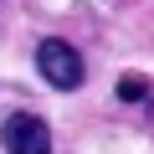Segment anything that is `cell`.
<instances>
[{"mask_svg":"<svg viewBox=\"0 0 154 154\" xmlns=\"http://www.w3.org/2000/svg\"><path fill=\"white\" fill-rule=\"evenodd\" d=\"M36 72L46 77L57 93H72L77 82H82V51H77L72 41H62V36H46L36 46Z\"/></svg>","mask_w":154,"mask_h":154,"instance_id":"obj_1","label":"cell"},{"mask_svg":"<svg viewBox=\"0 0 154 154\" xmlns=\"http://www.w3.org/2000/svg\"><path fill=\"white\" fill-rule=\"evenodd\" d=\"M0 144L5 154H51V128L36 113H11L0 123Z\"/></svg>","mask_w":154,"mask_h":154,"instance_id":"obj_2","label":"cell"},{"mask_svg":"<svg viewBox=\"0 0 154 154\" xmlns=\"http://www.w3.org/2000/svg\"><path fill=\"white\" fill-rule=\"evenodd\" d=\"M113 93H118V103H144V98H149V77H139V72H123Z\"/></svg>","mask_w":154,"mask_h":154,"instance_id":"obj_3","label":"cell"}]
</instances>
